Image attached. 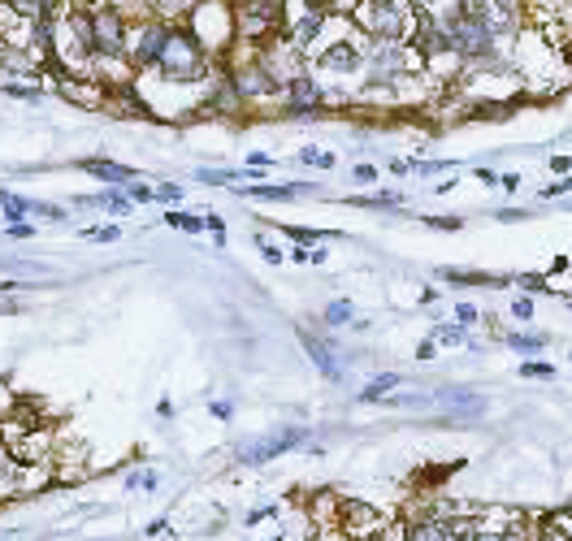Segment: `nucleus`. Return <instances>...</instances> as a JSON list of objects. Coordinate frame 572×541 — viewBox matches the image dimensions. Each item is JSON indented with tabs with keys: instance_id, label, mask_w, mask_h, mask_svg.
Here are the masks:
<instances>
[{
	"instance_id": "obj_16",
	"label": "nucleus",
	"mask_w": 572,
	"mask_h": 541,
	"mask_svg": "<svg viewBox=\"0 0 572 541\" xmlns=\"http://www.w3.org/2000/svg\"><path fill=\"white\" fill-rule=\"evenodd\" d=\"M78 169L96 174V178L104 182V187H126V182H135V178H139V169L117 165V161H104V156H83V161H78Z\"/></svg>"
},
{
	"instance_id": "obj_47",
	"label": "nucleus",
	"mask_w": 572,
	"mask_h": 541,
	"mask_svg": "<svg viewBox=\"0 0 572 541\" xmlns=\"http://www.w3.org/2000/svg\"><path fill=\"white\" fill-rule=\"evenodd\" d=\"M299 9H308V13H325V18H330V13H334V0H299Z\"/></svg>"
},
{
	"instance_id": "obj_3",
	"label": "nucleus",
	"mask_w": 572,
	"mask_h": 541,
	"mask_svg": "<svg viewBox=\"0 0 572 541\" xmlns=\"http://www.w3.org/2000/svg\"><path fill=\"white\" fill-rule=\"evenodd\" d=\"M351 18H356L364 39H382V44H408L416 31L412 0H360Z\"/></svg>"
},
{
	"instance_id": "obj_12",
	"label": "nucleus",
	"mask_w": 572,
	"mask_h": 541,
	"mask_svg": "<svg viewBox=\"0 0 572 541\" xmlns=\"http://www.w3.org/2000/svg\"><path fill=\"white\" fill-rule=\"evenodd\" d=\"M52 91L83 104V109H104V104H109V87L91 74H52Z\"/></svg>"
},
{
	"instance_id": "obj_10",
	"label": "nucleus",
	"mask_w": 572,
	"mask_h": 541,
	"mask_svg": "<svg viewBox=\"0 0 572 541\" xmlns=\"http://www.w3.org/2000/svg\"><path fill=\"white\" fill-rule=\"evenodd\" d=\"M48 65L35 57L31 48H18V44H5L0 39V87L9 83H44Z\"/></svg>"
},
{
	"instance_id": "obj_53",
	"label": "nucleus",
	"mask_w": 572,
	"mask_h": 541,
	"mask_svg": "<svg viewBox=\"0 0 572 541\" xmlns=\"http://www.w3.org/2000/svg\"><path fill=\"white\" fill-rule=\"evenodd\" d=\"M434 351H438V342H434V338H425L421 347H416V360H434Z\"/></svg>"
},
{
	"instance_id": "obj_28",
	"label": "nucleus",
	"mask_w": 572,
	"mask_h": 541,
	"mask_svg": "<svg viewBox=\"0 0 572 541\" xmlns=\"http://www.w3.org/2000/svg\"><path fill=\"white\" fill-rule=\"evenodd\" d=\"M321 321L330 325V329H343V325L356 321V312H351L347 299H330V303H325V312H321Z\"/></svg>"
},
{
	"instance_id": "obj_37",
	"label": "nucleus",
	"mask_w": 572,
	"mask_h": 541,
	"mask_svg": "<svg viewBox=\"0 0 572 541\" xmlns=\"http://www.w3.org/2000/svg\"><path fill=\"white\" fill-rule=\"evenodd\" d=\"M520 377H542V381H551V377H555V368H551V364H542V360H525V364H520Z\"/></svg>"
},
{
	"instance_id": "obj_2",
	"label": "nucleus",
	"mask_w": 572,
	"mask_h": 541,
	"mask_svg": "<svg viewBox=\"0 0 572 541\" xmlns=\"http://www.w3.org/2000/svg\"><path fill=\"white\" fill-rule=\"evenodd\" d=\"M412 74H425V57L412 44L364 39V91H399Z\"/></svg>"
},
{
	"instance_id": "obj_44",
	"label": "nucleus",
	"mask_w": 572,
	"mask_h": 541,
	"mask_svg": "<svg viewBox=\"0 0 572 541\" xmlns=\"http://www.w3.org/2000/svg\"><path fill=\"white\" fill-rule=\"evenodd\" d=\"M35 217H44V221H65L70 213H65V208H57V204H39V200H35Z\"/></svg>"
},
{
	"instance_id": "obj_11",
	"label": "nucleus",
	"mask_w": 572,
	"mask_h": 541,
	"mask_svg": "<svg viewBox=\"0 0 572 541\" xmlns=\"http://www.w3.org/2000/svg\"><path fill=\"white\" fill-rule=\"evenodd\" d=\"M308 433L304 429H278L273 438H256V442H243L239 446V464H269V459H278L286 451H295V446H304Z\"/></svg>"
},
{
	"instance_id": "obj_18",
	"label": "nucleus",
	"mask_w": 572,
	"mask_h": 541,
	"mask_svg": "<svg viewBox=\"0 0 572 541\" xmlns=\"http://www.w3.org/2000/svg\"><path fill=\"white\" fill-rule=\"evenodd\" d=\"M52 477H57V468L52 464H18L13 468V490H18V498L39 494L44 485H52Z\"/></svg>"
},
{
	"instance_id": "obj_46",
	"label": "nucleus",
	"mask_w": 572,
	"mask_h": 541,
	"mask_svg": "<svg viewBox=\"0 0 572 541\" xmlns=\"http://www.w3.org/2000/svg\"><path fill=\"white\" fill-rule=\"evenodd\" d=\"M512 316H516V321H533V299L520 295V299L512 303Z\"/></svg>"
},
{
	"instance_id": "obj_33",
	"label": "nucleus",
	"mask_w": 572,
	"mask_h": 541,
	"mask_svg": "<svg viewBox=\"0 0 572 541\" xmlns=\"http://www.w3.org/2000/svg\"><path fill=\"white\" fill-rule=\"evenodd\" d=\"M434 342H468V329L464 325H434V334H429ZM473 347V342H468Z\"/></svg>"
},
{
	"instance_id": "obj_48",
	"label": "nucleus",
	"mask_w": 572,
	"mask_h": 541,
	"mask_svg": "<svg viewBox=\"0 0 572 541\" xmlns=\"http://www.w3.org/2000/svg\"><path fill=\"white\" fill-rule=\"evenodd\" d=\"M425 226H434V230H460L464 221L460 217H425Z\"/></svg>"
},
{
	"instance_id": "obj_22",
	"label": "nucleus",
	"mask_w": 572,
	"mask_h": 541,
	"mask_svg": "<svg viewBox=\"0 0 572 541\" xmlns=\"http://www.w3.org/2000/svg\"><path fill=\"white\" fill-rule=\"evenodd\" d=\"M200 5L204 0H148V13H156V18H165V22H187Z\"/></svg>"
},
{
	"instance_id": "obj_24",
	"label": "nucleus",
	"mask_w": 572,
	"mask_h": 541,
	"mask_svg": "<svg viewBox=\"0 0 572 541\" xmlns=\"http://www.w3.org/2000/svg\"><path fill=\"white\" fill-rule=\"evenodd\" d=\"M399 381H403L399 373H382V377H373L369 386L360 390V399H364V403H382V399H390V394L399 390Z\"/></svg>"
},
{
	"instance_id": "obj_26",
	"label": "nucleus",
	"mask_w": 572,
	"mask_h": 541,
	"mask_svg": "<svg viewBox=\"0 0 572 541\" xmlns=\"http://www.w3.org/2000/svg\"><path fill=\"white\" fill-rule=\"evenodd\" d=\"M0 96H9V100H26V104H39L48 96V83H9V87H0Z\"/></svg>"
},
{
	"instance_id": "obj_17",
	"label": "nucleus",
	"mask_w": 572,
	"mask_h": 541,
	"mask_svg": "<svg viewBox=\"0 0 572 541\" xmlns=\"http://www.w3.org/2000/svg\"><path fill=\"white\" fill-rule=\"evenodd\" d=\"M247 200H269V204H282V200H295V195H308L317 191L312 182H291V187H269V182H243V187H234Z\"/></svg>"
},
{
	"instance_id": "obj_30",
	"label": "nucleus",
	"mask_w": 572,
	"mask_h": 541,
	"mask_svg": "<svg viewBox=\"0 0 572 541\" xmlns=\"http://www.w3.org/2000/svg\"><path fill=\"white\" fill-rule=\"evenodd\" d=\"M165 226L187 230V234H200V230H208V226H204V217H195V213H178V208H169V213H165Z\"/></svg>"
},
{
	"instance_id": "obj_8",
	"label": "nucleus",
	"mask_w": 572,
	"mask_h": 541,
	"mask_svg": "<svg viewBox=\"0 0 572 541\" xmlns=\"http://www.w3.org/2000/svg\"><path fill=\"white\" fill-rule=\"evenodd\" d=\"M130 13L117 5H91V35H96V61H126ZM91 61V65H96Z\"/></svg>"
},
{
	"instance_id": "obj_51",
	"label": "nucleus",
	"mask_w": 572,
	"mask_h": 541,
	"mask_svg": "<svg viewBox=\"0 0 572 541\" xmlns=\"http://www.w3.org/2000/svg\"><path fill=\"white\" fill-rule=\"evenodd\" d=\"M260 256H265L269 265H282V260H286V256L278 252V247H273V243H265V239H260Z\"/></svg>"
},
{
	"instance_id": "obj_32",
	"label": "nucleus",
	"mask_w": 572,
	"mask_h": 541,
	"mask_svg": "<svg viewBox=\"0 0 572 541\" xmlns=\"http://www.w3.org/2000/svg\"><path fill=\"white\" fill-rule=\"evenodd\" d=\"M295 161H299V165H317V169H334L338 156H334V152H321V148H299Z\"/></svg>"
},
{
	"instance_id": "obj_20",
	"label": "nucleus",
	"mask_w": 572,
	"mask_h": 541,
	"mask_svg": "<svg viewBox=\"0 0 572 541\" xmlns=\"http://www.w3.org/2000/svg\"><path fill=\"white\" fill-rule=\"evenodd\" d=\"M48 451H52V433L48 429H31L18 446H13L18 464H48Z\"/></svg>"
},
{
	"instance_id": "obj_57",
	"label": "nucleus",
	"mask_w": 572,
	"mask_h": 541,
	"mask_svg": "<svg viewBox=\"0 0 572 541\" xmlns=\"http://www.w3.org/2000/svg\"><path fill=\"white\" fill-rule=\"evenodd\" d=\"M386 169H390V174H399V178H403V174H412V161H399V156H395V161H390Z\"/></svg>"
},
{
	"instance_id": "obj_34",
	"label": "nucleus",
	"mask_w": 572,
	"mask_h": 541,
	"mask_svg": "<svg viewBox=\"0 0 572 541\" xmlns=\"http://www.w3.org/2000/svg\"><path fill=\"white\" fill-rule=\"evenodd\" d=\"M178 200H182L178 182H156V187H152V204H178Z\"/></svg>"
},
{
	"instance_id": "obj_21",
	"label": "nucleus",
	"mask_w": 572,
	"mask_h": 541,
	"mask_svg": "<svg viewBox=\"0 0 572 541\" xmlns=\"http://www.w3.org/2000/svg\"><path fill=\"white\" fill-rule=\"evenodd\" d=\"M538 541H572V507L538 520Z\"/></svg>"
},
{
	"instance_id": "obj_15",
	"label": "nucleus",
	"mask_w": 572,
	"mask_h": 541,
	"mask_svg": "<svg viewBox=\"0 0 572 541\" xmlns=\"http://www.w3.org/2000/svg\"><path fill=\"white\" fill-rule=\"evenodd\" d=\"M304 351H308V360L317 364V373L325 381H343V360H338V351H334V342H325L317 334H304Z\"/></svg>"
},
{
	"instance_id": "obj_43",
	"label": "nucleus",
	"mask_w": 572,
	"mask_h": 541,
	"mask_svg": "<svg viewBox=\"0 0 572 541\" xmlns=\"http://www.w3.org/2000/svg\"><path fill=\"white\" fill-rule=\"evenodd\" d=\"M412 169L416 174H425V178H434V174H442V169H451V161H412Z\"/></svg>"
},
{
	"instance_id": "obj_7",
	"label": "nucleus",
	"mask_w": 572,
	"mask_h": 541,
	"mask_svg": "<svg viewBox=\"0 0 572 541\" xmlns=\"http://www.w3.org/2000/svg\"><path fill=\"white\" fill-rule=\"evenodd\" d=\"M256 61H260V70L269 74V83L278 87V91H286L299 74H308V70H312L308 57H304V52H299L286 35L269 39V44H260V48H256Z\"/></svg>"
},
{
	"instance_id": "obj_49",
	"label": "nucleus",
	"mask_w": 572,
	"mask_h": 541,
	"mask_svg": "<svg viewBox=\"0 0 572 541\" xmlns=\"http://www.w3.org/2000/svg\"><path fill=\"white\" fill-rule=\"evenodd\" d=\"M204 226H208V230L217 234V243H226V221H221L217 213H208V217H204Z\"/></svg>"
},
{
	"instance_id": "obj_25",
	"label": "nucleus",
	"mask_w": 572,
	"mask_h": 541,
	"mask_svg": "<svg viewBox=\"0 0 572 541\" xmlns=\"http://www.w3.org/2000/svg\"><path fill=\"white\" fill-rule=\"evenodd\" d=\"M403 533H408V541H451V533H447V524H442V520H412Z\"/></svg>"
},
{
	"instance_id": "obj_39",
	"label": "nucleus",
	"mask_w": 572,
	"mask_h": 541,
	"mask_svg": "<svg viewBox=\"0 0 572 541\" xmlns=\"http://www.w3.org/2000/svg\"><path fill=\"white\" fill-rule=\"evenodd\" d=\"M83 239H96V243H113V239H122V230H117V226H91V230H83Z\"/></svg>"
},
{
	"instance_id": "obj_14",
	"label": "nucleus",
	"mask_w": 572,
	"mask_h": 541,
	"mask_svg": "<svg viewBox=\"0 0 572 541\" xmlns=\"http://www.w3.org/2000/svg\"><path fill=\"white\" fill-rule=\"evenodd\" d=\"M325 13H308V9H299L291 22H286V39H291V44L304 52V57H317V48H321V39H325Z\"/></svg>"
},
{
	"instance_id": "obj_5",
	"label": "nucleus",
	"mask_w": 572,
	"mask_h": 541,
	"mask_svg": "<svg viewBox=\"0 0 572 541\" xmlns=\"http://www.w3.org/2000/svg\"><path fill=\"white\" fill-rule=\"evenodd\" d=\"M165 35H169V22L156 18V13H135L130 18V31H126V61L135 74H148L156 57L165 48Z\"/></svg>"
},
{
	"instance_id": "obj_50",
	"label": "nucleus",
	"mask_w": 572,
	"mask_h": 541,
	"mask_svg": "<svg viewBox=\"0 0 572 541\" xmlns=\"http://www.w3.org/2000/svg\"><path fill=\"white\" fill-rule=\"evenodd\" d=\"M564 191H572V178L551 182V187H542V200H555V195H564Z\"/></svg>"
},
{
	"instance_id": "obj_52",
	"label": "nucleus",
	"mask_w": 572,
	"mask_h": 541,
	"mask_svg": "<svg viewBox=\"0 0 572 541\" xmlns=\"http://www.w3.org/2000/svg\"><path fill=\"white\" fill-rule=\"evenodd\" d=\"M208 412H213V420H230L234 416V403H208Z\"/></svg>"
},
{
	"instance_id": "obj_29",
	"label": "nucleus",
	"mask_w": 572,
	"mask_h": 541,
	"mask_svg": "<svg viewBox=\"0 0 572 541\" xmlns=\"http://www.w3.org/2000/svg\"><path fill=\"white\" fill-rule=\"evenodd\" d=\"M351 204H356V208H395V204H403V191H373V195H356Z\"/></svg>"
},
{
	"instance_id": "obj_56",
	"label": "nucleus",
	"mask_w": 572,
	"mask_h": 541,
	"mask_svg": "<svg viewBox=\"0 0 572 541\" xmlns=\"http://www.w3.org/2000/svg\"><path fill=\"white\" fill-rule=\"evenodd\" d=\"M551 169H555V174H568V169H572V156H551Z\"/></svg>"
},
{
	"instance_id": "obj_45",
	"label": "nucleus",
	"mask_w": 572,
	"mask_h": 541,
	"mask_svg": "<svg viewBox=\"0 0 572 541\" xmlns=\"http://www.w3.org/2000/svg\"><path fill=\"white\" fill-rule=\"evenodd\" d=\"M5 234H9V239H31V234H35V226H31V221H9V226H5Z\"/></svg>"
},
{
	"instance_id": "obj_59",
	"label": "nucleus",
	"mask_w": 572,
	"mask_h": 541,
	"mask_svg": "<svg viewBox=\"0 0 572 541\" xmlns=\"http://www.w3.org/2000/svg\"><path fill=\"white\" fill-rule=\"evenodd\" d=\"M317 541H351V537H347V533H343V529H338V524H334V533H321Z\"/></svg>"
},
{
	"instance_id": "obj_23",
	"label": "nucleus",
	"mask_w": 572,
	"mask_h": 541,
	"mask_svg": "<svg viewBox=\"0 0 572 541\" xmlns=\"http://www.w3.org/2000/svg\"><path fill=\"white\" fill-rule=\"evenodd\" d=\"M434 399H438V403H455L460 412H473V416L486 412V399H481V394H473V390H438Z\"/></svg>"
},
{
	"instance_id": "obj_55",
	"label": "nucleus",
	"mask_w": 572,
	"mask_h": 541,
	"mask_svg": "<svg viewBox=\"0 0 572 541\" xmlns=\"http://www.w3.org/2000/svg\"><path fill=\"white\" fill-rule=\"evenodd\" d=\"M477 178H481V182H486V187H503V178H499V174H494V169H477Z\"/></svg>"
},
{
	"instance_id": "obj_31",
	"label": "nucleus",
	"mask_w": 572,
	"mask_h": 541,
	"mask_svg": "<svg viewBox=\"0 0 572 541\" xmlns=\"http://www.w3.org/2000/svg\"><path fill=\"white\" fill-rule=\"evenodd\" d=\"M278 234H286L291 243H321L325 239V230H312V226H291V221H282Z\"/></svg>"
},
{
	"instance_id": "obj_1",
	"label": "nucleus",
	"mask_w": 572,
	"mask_h": 541,
	"mask_svg": "<svg viewBox=\"0 0 572 541\" xmlns=\"http://www.w3.org/2000/svg\"><path fill=\"white\" fill-rule=\"evenodd\" d=\"M213 65H217L213 52L200 44V35H195L187 22H169L165 48L148 74H156L169 87H200L204 91V78L213 74Z\"/></svg>"
},
{
	"instance_id": "obj_27",
	"label": "nucleus",
	"mask_w": 572,
	"mask_h": 541,
	"mask_svg": "<svg viewBox=\"0 0 572 541\" xmlns=\"http://www.w3.org/2000/svg\"><path fill=\"white\" fill-rule=\"evenodd\" d=\"M503 342H507L512 351H520V355H538V351L546 347V334H516V329H507Z\"/></svg>"
},
{
	"instance_id": "obj_4",
	"label": "nucleus",
	"mask_w": 572,
	"mask_h": 541,
	"mask_svg": "<svg viewBox=\"0 0 572 541\" xmlns=\"http://www.w3.org/2000/svg\"><path fill=\"white\" fill-rule=\"evenodd\" d=\"M187 26L200 35V44L213 52V61H226L230 48H234V13H230V0H204L200 9L187 18Z\"/></svg>"
},
{
	"instance_id": "obj_13",
	"label": "nucleus",
	"mask_w": 572,
	"mask_h": 541,
	"mask_svg": "<svg viewBox=\"0 0 572 541\" xmlns=\"http://www.w3.org/2000/svg\"><path fill=\"white\" fill-rule=\"evenodd\" d=\"M338 529L351 541H377L386 533V520L369 503H338Z\"/></svg>"
},
{
	"instance_id": "obj_38",
	"label": "nucleus",
	"mask_w": 572,
	"mask_h": 541,
	"mask_svg": "<svg viewBox=\"0 0 572 541\" xmlns=\"http://www.w3.org/2000/svg\"><path fill=\"white\" fill-rule=\"evenodd\" d=\"M351 178H356V182H360V187H373V182H377V178H382V174H377V165H369V161H360L356 169H351Z\"/></svg>"
},
{
	"instance_id": "obj_6",
	"label": "nucleus",
	"mask_w": 572,
	"mask_h": 541,
	"mask_svg": "<svg viewBox=\"0 0 572 541\" xmlns=\"http://www.w3.org/2000/svg\"><path fill=\"white\" fill-rule=\"evenodd\" d=\"M312 70H317V78H330V83H338V78H360L364 74V44H360V35H351V39H325V44L317 48V57H312Z\"/></svg>"
},
{
	"instance_id": "obj_36",
	"label": "nucleus",
	"mask_w": 572,
	"mask_h": 541,
	"mask_svg": "<svg viewBox=\"0 0 572 541\" xmlns=\"http://www.w3.org/2000/svg\"><path fill=\"white\" fill-rule=\"evenodd\" d=\"M512 282H516L520 290H529V295H533V290H538V295H542V290H551V286H546V277H542V273H516Z\"/></svg>"
},
{
	"instance_id": "obj_54",
	"label": "nucleus",
	"mask_w": 572,
	"mask_h": 541,
	"mask_svg": "<svg viewBox=\"0 0 572 541\" xmlns=\"http://www.w3.org/2000/svg\"><path fill=\"white\" fill-rule=\"evenodd\" d=\"M247 165H256V169H273V156H269V152H252V156H247Z\"/></svg>"
},
{
	"instance_id": "obj_58",
	"label": "nucleus",
	"mask_w": 572,
	"mask_h": 541,
	"mask_svg": "<svg viewBox=\"0 0 572 541\" xmlns=\"http://www.w3.org/2000/svg\"><path fill=\"white\" fill-rule=\"evenodd\" d=\"M494 217H499V221H520V217H529V213H520V208H499Z\"/></svg>"
},
{
	"instance_id": "obj_35",
	"label": "nucleus",
	"mask_w": 572,
	"mask_h": 541,
	"mask_svg": "<svg viewBox=\"0 0 572 541\" xmlns=\"http://www.w3.org/2000/svg\"><path fill=\"white\" fill-rule=\"evenodd\" d=\"M477 321H481V308H477V303H455V325L473 329Z\"/></svg>"
},
{
	"instance_id": "obj_9",
	"label": "nucleus",
	"mask_w": 572,
	"mask_h": 541,
	"mask_svg": "<svg viewBox=\"0 0 572 541\" xmlns=\"http://www.w3.org/2000/svg\"><path fill=\"white\" fill-rule=\"evenodd\" d=\"M330 113V100H325V83L317 74H299L291 87L282 91V117H295V122H317V117Z\"/></svg>"
},
{
	"instance_id": "obj_41",
	"label": "nucleus",
	"mask_w": 572,
	"mask_h": 541,
	"mask_svg": "<svg viewBox=\"0 0 572 541\" xmlns=\"http://www.w3.org/2000/svg\"><path fill=\"white\" fill-rule=\"evenodd\" d=\"M126 195H130V200H135V204H152V187H148V182H126Z\"/></svg>"
},
{
	"instance_id": "obj_42",
	"label": "nucleus",
	"mask_w": 572,
	"mask_h": 541,
	"mask_svg": "<svg viewBox=\"0 0 572 541\" xmlns=\"http://www.w3.org/2000/svg\"><path fill=\"white\" fill-rule=\"evenodd\" d=\"M100 5H117L122 13H130V18H135V13H148V0H100Z\"/></svg>"
},
{
	"instance_id": "obj_40",
	"label": "nucleus",
	"mask_w": 572,
	"mask_h": 541,
	"mask_svg": "<svg viewBox=\"0 0 572 541\" xmlns=\"http://www.w3.org/2000/svg\"><path fill=\"white\" fill-rule=\"evenodd\" d=\"M156 481H161L156 472H130V477H126L130 490H156Z\"/></svg>"
},
{
	"instance_id": "obj_19",
	"label": "nucleus",
	"mask_w": 572,
	"mask_h": 541,
	"mask_svg": "<svg viewBox=\"0 0 572 541\" xmlns=\"http://www.w3.org/2000/svg\"><path fill=\"white\" fill-rule=\"evenodd\" d=\"M74 204H83V208H104V213H113V217L135 213V200L126 195V187H104L100 195H78Z\"/></svg>"
}]
</instances>
